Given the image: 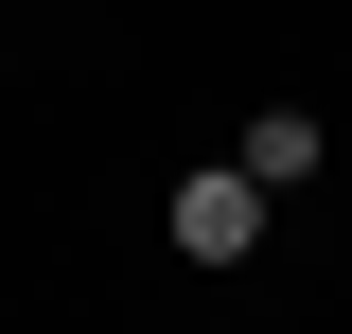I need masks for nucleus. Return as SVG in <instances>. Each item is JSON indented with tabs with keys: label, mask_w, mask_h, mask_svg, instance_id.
<instances>
[{
	"label": "nucleus",
	"mask_w": 352,
	"mask_h": 334,
	"mask_svg": "<svg viewBox=\"0 0 352 334\" xmlns=\"http://www.w3.org/2000/svg\"><path fill=\"white\" fill-rule=\"evenodd\" d=\"M264 247V176L212 159V176H176V264H247Z\"/></svg>",
	"instance_id": "obj_1"
},
{
	"label": "nucleus",
	"mask_w": 352,
	"mask_h": 334,
	"mask_svg": "<svg viewBox=\"0 0 352 334\" xmlns=\"http://www.w3.org/2000/svg\"><path fill=\"white\" fill-rule=\"evenodd\" d=\"M229 159H247L264 194H300V176H317V106H247V141H229Z\"/></svg>",
	"instance_id": "obj_2"
}]
</instances>
